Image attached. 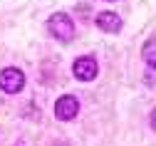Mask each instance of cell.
<instances>
[{
	"mask_svg": "<svg viewBox=\"0 0 156 146\" xmlns=\"http://www.w3.org/2000/svg\"><path fill=\"white\" fill-rule=\"evenodd\" d=\"M47 30L55 40H60V42H69L74 37V23L67 12H55L50 20H47Z\"/></svg>",
	"mask_w": 156,
	"mask_h": 146,
	"instance_id": "cell-1",
	"label": "cell"
},
{
	"mask_svg": "<svg viewBox=\"0 0 156 146\" xmlns=\"http://www.w3.org/2000/svg\"><path fill=\"white\" fill-rule=\"evenodd\" d=\"M23 87H25V74H23V69L5 67L3 72H0V89H3L5 94H17Z\"/></svg>",
	"mask_w": 156,
	"mask_h": 146,
	"instance_id": "cell-2",
	"label": "cell"
},
{
	"mask_svg": "<svg viewBox=\"0 0 156 146\" xmlns=\"http://www.w3.org/2000/svg\"><path fill=\"white\" fill-rule=\"evenodd\" d=\"M97 72H99V67H97V59L84 55V57H77L74 65H72V74L80 79V82H92L97 77Z\"/></svg>",
	"mask_w": 156,
	"mask_h": 146,
	"instance_id": "cell-3",
	"label": "cell"
},
{
	"mask_svg": "<svg viewBox=\"0 0 156 146\" xmlns=\"http://www.w3.org/2000/svg\"><path fill=\"white\" fill-rule=\"evenodd\" d=\"M77 114H80V99L72 97V94H65L57 99L55 104V116L60 119V121H72Z\"/></svg>",
	"mask_w": 156,
	"mask_h": 146,
	"instance_id": "cell-4",
	"label": "cell"
},
{
	"mask_svg": "<svg viewBox=\"0 0 156 146\" xmlns=\"http://www.w3.org/2000/svg\"><path fill=\"white\" fill-rule=\"evenodd\" d=\"M94 23H97V27H99L102 32H112V35H116V32L122 30V17L116 15V12H112V10L99 12Z\"/></svg>",
	"mask_w": 156,
	"mask_h": 146,
	"instance_id": "cell-5",
	"label": "cell"
},
{
	"mask_svg": "<svg viewBox=\"0 0 156 146\" xmlns=\"http://www.w3.org/2000/svg\"><path fill=\"white\" fill-rule=\"evenodd\" d=\"M141 57H144L146 65H149V62H156V37L149 40V42L141 47Z\"/></svg>",
	"mask_w": 156,
	"mask_h": 146,
	"instance_id": "cell-6",
	"label": "cell"
},
{
	"mask_svg": "<svg viewBox=\"0 0 156 146\" xmlns=\"http://www.w3.org/2000/svg\"><path fill=\"white\" fill-rule=\"evenodd\" d=\"M144 82L151 84V87H156V62H149V67L144 72Z\"/></svg>",
	"mask_w": 156,
	"mask_h": 146,
	"instance_id": "cell-7",
	"label": "cell"
},
{
	"mask_svg": "<svg viewBox=\"0 0 156 146\" xmlns=\"http://www.w3.org/2000/svg\"><path fill=\"white\" fill-rule=\"evenodd\" d=\"M149 121H151V129H154V131H156V109H154V112H151V116H149Z\"/></svg>",
	"mask_w": 156,
	"mask_h": 146,
	"instance_id": "cell-8",
	"label": "cell"
}]
</instances>
